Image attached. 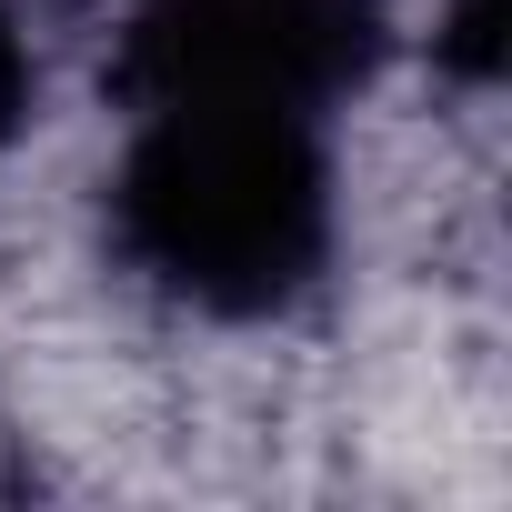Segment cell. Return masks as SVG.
I'll return each mask as SVG.
<instances>
[{
    "mask_svg": "<svg viewBox=\"0 0 512 512\" xmlns=\"http://www.w3.org/2000/svg\"><path fill=\"white\" fill-rule=\"evenodd\" d=\"M121 272L201 322H272L332 272V141L272 101H131L111 191Z\"/></svg>",
    "mask_w": 512,
    "mask_h": 512,
    "instance_id": "obj_1",
    "label": "cell"
},
{
    "mask_svg": "<svg viewBox=\"0 0 512 512\" xmlns=\"http://www.w3.org/2000/svg\"><path fill=\"white\" fill-rule=\"evenodd\" d=\"M392 51V0H131L111 91L131 101H272L332 121Z\"/></svg>",
    "mask_w": 512,
    "mask_h": 512,
    "instance_id": "obj_2",
    "label": "cell"
},
{
    "mask_svg": "<svg viewBox=\"0 0 512 512\" xmlns=\"http://www.w3.org/2000/svg\"><path fill=\"white\" fill-rule=\"evenodd\" d=\"M432 51H442L452 81H492L502 71V0H452L442 31H432Z\"/></svg>",
    "mask_w": 512,
    "mask_h": 512,
    "instance_id": "obj_3",
    "label": "cell"
},
{
    "mask_svg": "<svg viewBox=\"0 0 512 512\" xmlns=\"http://www.w3.org/2000/svg\"><path fill=\"white\" fill-rule=\"evenodd\" d=\"M31 101H41V61H31V31H21V11L0 0V151H11V141L31 131Z\"/></svg>",
    "mask_w": 512,
    "mask_h": 512,
    "instance_id": "obj_4",
    "label": "cell"
}]
</instances>
